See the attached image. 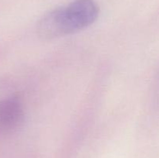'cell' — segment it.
Returning <instances> with one entry per match:
<instances>
[{"label":"cell","mask_w":159,"mask_h":158,"mask_svg":"<svg viewBox=\"0 0 159 158\" xmlns=\"http://www.w3.org/2000/svg\"><path fill=\"white\" fill-rule=\"evenodd\" d=\"M98 15L94 0H75L47 14L39 23L38 33L49 39L72 33L93 24Z\"/></svg>","instance_id":"cell-1"},{"label":"cell","mask_w":159,"mask_h":158,"mask_svg":"<svg viewBox=\"0 0 159 158\" xmlns=\"http://www.w3.org/2000/svg\"><path fill=\"white\" fill-rule=\"evenodd\" d=\"M24 113L20 101L16 98L0 100V131L10 133L20 128Z\"/></svg>","instance_id":"cell-2"}]
</instances>
